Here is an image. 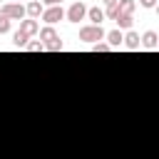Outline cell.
Here are the masks:
<instances>
[{"mask_svg":"<svg viewBox=\"0 0 159 159\" xmlns=\"http://www.w3.org/2000/svg\"><path fill=\"white\" fill-rule=\"evenodd\" d=\"M104 37H107V32H104L102 25H84V27H80V40L87 42V45H97Z\"/></svg>","mask_w":159,"mask_h":159,"instance_id":"1","label":"cell"},{"mask_svg":"<svg viewBox=\"0 0 159 159\" xmlns=\"http://www.w3.org/2000/svg\"><path fill=\"white\" fill-rule=\"evenodd\" d=\"M0 15H5V17H10V20H25L27 17V10H25V5L22 2H5L2 7H0Z\"/></svg>","mask_w":159,"mask_h":159,"instance_id":"2","label":"cell"},{"mask_svg":"<svg viewBox=\"0 0 159 159\" xmlns=\"http://www.w3.org/2000/svg\"><path fill=\"white\" fill-rule=\"evenodd\" d=\"M87 10H89V7H87L84 2H72V5L67 7V15H65V17H67L70 22H80V20L87 17Z\"/></svg>","mask_w":159,"mask_h":159,"instance_id":"3","label":"cell"},{"mask_svg":"<svg viewBox=\"0 0 159 159\" xmlns=\"http://www.w3.org/2000/svg\"><path fill=\"white\" fill-rule=\"evenodd\" d=\"M65 15H67V12L62 10V5H52V7H45V12H42V20H45L47 25H55V22H60Z\"/></svg>","mask_w":159,"mask_h":159,"instance_id":"4","label":"cell"},{"mask_svg":"<svg viewBox=\"0 0 159 159\" xmlns=\"http://www.w3.org/2000/svg\"><path fill=\"white\" fill-rule=\"evenodd\" d=\"M25 10H27V17L40 20V17H42V12H45V5H42L40 0H30V2L25 5Z\"/></svg>","mask_w":159,"mask_h":159,"instance_id":"5","label":"cell"},{"mask_svg":"<svg viewBox=\"0 0 159 159\" xmlns=\"http://www.w3.org/2000/svg\"><path fill=\"white\" fill-rule=\"evenodd\" d=\"M20 30H22L27 37H32V35H37V32H40V22H37V20H32V17H25V20L20 22Z\"/></svg>","mask_w":159,"mask_h":159,"instance_id":"6","label":"cell"},{"mask_svg":"<svg viewBox=\"0 0 159 159\" xmlns=\"http://www.w3.org/2000/svg\"><path fill=\"white\" fill-rule=\"evenodd\" d=\"M40 40H42V45H52V42L60 40V35H57V30H55L52 25H47V27L40 30Z\"/></svg>","mask_w":159,"mask_h":159,"instance_id":"7","label":"cell"},{"mask_svg":"<svg viewBox=\"0 0 159 159\" xmlns=\"http://www.w3.org/2000/svg\"><path fill=\"white\" fill-rule=\"evenodd\" d=\"M139 45H142V37H139V32H134V30H127V32H124V47H127V50H139Z\"/></svg>","mask_w":159,"mask_h":159,"instance_id":"8","label":"cell"},{"mask_svg":"<svg viewBox=\"0 0 159 159\" xmlns=\"http://www.w3.org/2000/svg\"><path fill=\"white\" fill-rule=\"evenodd\" d=\"M104 40H107V45H109L112 50H117L119 45H124V32H122V30H112V32H107Z\"/></svg>","mask_w":159,"mask_h":159,"instance_id":"9","label":"cell"},{"mask_svg":"<svg viewBox=\"0 0 159 159\" xmlns=\"http://www.w3.org/2000/svg\"><path fill=\"white\" fill-rule=\"evenodd\" d=\"M157 45H159V35H157L154 30H147V32L142 35V47H147V50H157Z\"/></svg>","mask_w":159,"mask_h":159,"instance_id":"10","label":"cell"},{"mask_svg":"<svg viewBox=\"0 0 159 159\" xmlns=\"http://www.w3.org/2000/svg\"><path fill=\"white\" fill-rule=\"evenodd\" d=\"M104 10H99V7H89L87 10V20H89V25H102L104 22Z\"/></svg>","mask_w":159,"mask_h":159,"instance_id":"11","label":"cell"},{"mask_svg":"<svg viewBox=\"0 0 159 159\" xmlns=\"http://www.w3.org/2000/svg\"><path fill=\"white\" fill-rule=\"evenodd\" d=\"M114 22H117V30H129V27L134 25V17H132V15H122V12H119V17H117Z\"/></svg>","mask_w":159,"mask_h":159,"instance_id":"12","label":"cell"},{"mask_svg":"<svg viewBox=\"0 0 159 159\" xmlns=\"http://www.w3.org/2000/svg\"><path fill=\"white\" fill-rule=\"evenodd\" d=\"M134 10H137L134 0H119V12L122 15H134Z\"/></svg>","mask_w":159,"mask_h":159,"instance_id":"13","label":"cell"},{"mask_svg":"<svg viewBox=\"0 0 159 159\" xmlns=\"http://www.w3.org/2000/svg\"><path fill=\"white\" fill-rule=\"evenodd\" d=\"M12 42H15V47H25V45L30 42V37H27V35H25L22 30H17V32L12 35Z\"/></svg>","mask_w":159,"mask_h":159,"instance_id":"14","label":"cell"},{"mask_svg":"<svg viewBox=\"0 0 159 159\" xmlns=\"http://www.w3.org/2000/svg\"><path fill=\"white\" fill-rule=\"evenodd\" d=\"M25 50H27V52H42V50H45V45H42V40H32V42H27V45H25Z\"/></svg>","mask_w":159,"mask_h":159,"instance_id":"15","label":"cell"},{"mask_svg":"<svg viewBox=\"0 0 159 159\" xmlns=\"http://www.w3.org/2000/svg\"><path fill=\"white\" fill-rule=\"evenodd\" d=\"M104 15H107L109 20H117V17H119V2H114V5H109V7L104 10Z\"/></svg>","mask_w":159,"mask_h":159,"instance_id":"16","label":"cell"},{"mask_svg":"<svg viewBox=\"0 0 159 159\" xmlns=\"http://www.w3.org/2000/svg\"><path fill=\"white\" fill-rule=\"evenodd\" d=\"M45 50H47V52H62L65 45H62V40H57V42H52V45H45Z\"/></svg>","mask_w":159,"mask_h":159,"instance_id":"17","label":"cell"},{"mask_svg":"<svg viewBox=\"0 0 159 159\" xmlns=\"http://www.w3.org/2000/svg\"><path fill=\"white\" fill-rule=\"evenodd\" d=\"M5 32H10V17L0 15V35H5Z\"/></svg>","mask_w":159,"mask_h":159,"instance_id":"18","label":"cell"},{"mask_svg":"<svg viewBox=\"0 0 159 159\" xmlns=\"http://www.w3.org/2000/svg\"><path fill=\"white\" fill-rule=\"evenodd\" d=\"M112 47L107 45V42H97V45H92V52H109Z\"/></svg>","mask_w":159,"mask_h":159,"instance_id":"19","label":"cell"},{"mask_svg":"<svg viewBox=\"0 0 159 159\" xmlns=\"http://www.w3.org/2000/svg\"><path fill=\"white\" fill-rule=\"evenodd\" d=\"M139 5L149 10V7H157V5H159V0H139Z\"/></svg>","mask_w":159,"mask_h":159,"instance_id":"20","label":"cell"},{"mask_svg":"<svg viewBox=\"0 0 159 159\" xmlns=\"http://www.w3.org/2000/svg\"><path fill=\"white\" fill-rule=\"evenodd\" d=\"M42 5H47V7H52V5H62V0H40Z\"/></svg>","mask_w":159,"mask_h":159,"instance_id":"21","label":"cell"},{"mask_svg":"<svg viewBox=\"0 0 159 159\" xmlns=\"http://www.w3.org/2000/svg\"><path fill=\"white\" fill-rule=\"evenodd\" d=\"M102 2H104V5L109 7V5H114V2H119V0H102Z\"/></svg>","mask_w":159,"mask_h":159,"instance_id":"22","label":"cell"},{"mask_svg":"<svg viewBox=\"0 0 159 159\" xmlns=\"http://www.w3.org/2000/svg\"><path fill=\"white\" fill-rule=\"evenodd\" d=\"M154 10H157V15H159V5H157V7H154Z\"/></svg>","mask_w":159,"mask_h":159,"instance_id":"23","label":"cell"},{"mask_svg":"<svg viewBox=\"0 0 159 159\" xmlns=\"http://www.w3.org/2000/svg\"><path fill=\"white\" fill-rule=\"evenodd\" d=\"M2 5H5V2H2V0H0V7H2Z\"/></svg>","mask_w":159,"mask_h":159,"instance_id":"24","label":"cell"},{"mask_svg":"<svg viewBox=\"0 0 159 159\" xmlns=\"http://www.w3.org/2000/svg\"><path fill=\"white\" fill-rule=\"evenodd\" d=\"M10 2H20V0H10Z\"/></svg>","mask_w":159,"mask_h":159,"instance_id":"25","label":"cell"},{"mask_svg":"<svg viewBox=\"0 0 159 159\" xmlns=\"http://www.w3.org/2000/svg\"><path fill=\"white\" fill-rule=\"evenodd\" d=\"M157 50H159V45H157Z\"/></svg>","mask_w":159,"mask_h":159,"instance_id":"26","label":"cell"}]
</instances>
